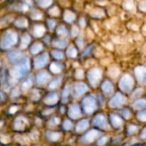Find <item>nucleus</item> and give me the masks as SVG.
I'll return each mask as SVG.
<instances>
[{
	"mask_svg": "<svg viewBox=\"0 0 146 146\" xmlns=\"http://www.w3.org/2000/svg\"><path fill=\"white\" fill-rule=\"evenodd\" d=\"M30 71V60L25 56L19 62L14 64V66L9 71V84H15L21 79L25 77Z\"/></svg>",
	"mask_w": 146,
	"mask_h": 146,
	"instance_id": "nucleus-1",
	"label": "nucleus"
},
{
	"mask_svg": "<svg viewBox=\"0 0 146 146\" xmlns=\"http://www.w3.org/2000/svg\"><path fill=\"white\" fill-rule=\"evenodd\" d=\"M18 41V35L13 30L5 31L0 38V49L2 50H8L14 47Z\"/></svg>",
	"mask_w": 146,
	"mask_h": 146,
	"instance_id": "nucleus-2",
	"label": "nucleus"
},
{
	"mask_svg": "<svg viewBox=\"0 0 146 146\" xmlns=\"http://www.w3.org/2000/svg\"><path fill=\"white\" fill-rule=\"evenodd\" d=\"M102 78V70L98 67L91 68L87 73V79L91 86L96 87Z\"/></svg>",
	"mask_w": 146,
	"mask_h": 146,
	"instance_id": "nucleus-3",
	"label": "nucleus"
},
{
	"mask_svg": "<svg viewBox=\"0 0 146 146\" xmlns=\"http://www.w3.org/2000/svg\"><path fill=\"white\" fill-rule=\"evenodd\" d=\"M134 86L133 78L129 74H125L119 81V88L124 92H130Z\"/></svg>",
	"mask_w": 146,
	"mask_h": 146,
	"instance_id": "nucleus-4",
	"label": "nucleus"
},
{
	"mask_svg": "<svg viewBox=\"0 0 146 146\" xmlns=\"http://www.w3.org/2000/svg\"><path fill=\"white\" fill-rule=\"evenodd\" d=\"M50 60V56L47 52H42L36 56L33 61V65L35 69H42L45 68L48 63Z\"/></svg>",
	"mask_w": 146,
	"mask_h": 146,
	"instance_id": "nucleus-5",
	"label": "nucleus"
},
{
	"mask_svg": "<svg viewBox=\"0 0 146 146\" xmlns=\"http://www.w3.org/2000/svg\"><path fill=\"white\" fill-rule=\"evenodd\" d=\"M83 110L87 114H92L94 111L97 110V105H96V101L93 96H88L83 98L82 102Z\"/></svg>",
	"mask_w": 146,
	"mask_h": 146,
	"instance_id": "nucleus-6",
	"label": "nucleus"
},
{
	"mask_svg": "<svg viewBox=\"0 0 146 146\" xmlns=\"http://www.w3.org/2000/svg\"><path fill=\"white\" fill-rule=\"evenodd\" d=\"M134 75L141 86L146 85V66L139 65L134 68Z\"/></svg>",
	"mask_w": 146,
	"mask_h": 146,
	"instance_id": "nucleus-7",
	"label": "nucleus"
},
{
	"mask_svg": "<svg viewBox=\"0 0 146 146\" xmlns=\"http://www.w3.org/2000/svg\"><path fill=\"white\" fill-rule=\"evenodd\" d=\"M126 104V98L120 92H117L109 101L108 105L110 108H120Z\"/></svg>",
	"mask_w": 146,
	"mask_h": 146,
	"instance_id": "nucleus-8",
	"label": "nucleus"
},
{
	"mask_svg": "<svg viewBox=\"0 0 146 146\" xmlns=\"http://www.w3.org/2000/svg\"><path fill=\"white\" fill-rule=\"evenodd\" d=\"M61 15H62V20L66 24L73 25L77 21V14L75 11H73L71 9H65Z\"/></svg>",
	"mask_w": 146,
	"mask_h": 146,
	"instance_id": "nucleus-9",
	"label": "nucleus"
},
{
	"mask_svg": "<svg viewBox=\"0 0 146 146\" xmlns=\"http://www.w3.org/2000/svg\"><path fill=\"white\" fill-rule=\"evenodd\" d=\"M46 28L45 25H43L41 23L34 24L31 28V33L36 38H43L46 35Z\"/></svg>",
	"mask_w": 146,
	"mask_h": 146,
	"instance_id": "nucleus-10",
	"label": "nucleus"
},
{
	"mask_svg": "<svg viewBox=\"0 0 146 146\" xmlns=\"http://www.w3.org/2000/svg\"><path fill=\"white\" fill-rule=\"evenodd\" d=\"M24 56H25V55L22 53V51L21 50H11L10 52L8 53L7 60L9 62L15 64L17 62H19Z\"/></svg>",
	"mask_w": 146,
	"mask_h": 146,
	"instance_id": "nucleus-11",
	"label": "nucleus"
},
{
	"mask_svg": "<svg viewBox=\"0 0 146 146\" xmlns=\"http://www.w3.org/2000/svg\"><path fill=\"white\" fill-rule=\"evenodd\" d=\"M89 91L88 86L83 82H77L73 87V95L75 98H80Z\"/></svg>",
	"mask_w": 146,
	"mask_h": 146,
	"instance_id": "nucleus-12",
	"label": "nucleus"
},
{
	"mask_svg": "<svg viewBox=\"0 0 146 146\" xmlns=\"http://www.w3.org/2000/svg\"><path fill=\"white\" fill-rule=\"evenodd\" d=\"M50 78V74L47 71H40L35 76V82L38 86H44L49 81Z\"/></svg>",
	"mask_w": 146,
	"mask_h": 146,
	"instance_id": "nucleus-13",
	"label": "nucleus"
},
{
	"mask_svg": "<svg viewBox=\"0 0 146 146\" xmlns=\"http://www.w3.org/2000/svg\"><path fill=\"white\" fill-rule=\"evenodd\" d=\"M52 46L54 49H58V50H65L68 47L69 45V42L67 40V38H56L54 39H52Z\"/></svg>",
	"mask_w": 146,
	"mask_h": 146,
	"instance_id": "nucleus-14",
	"label": "nucleus"
},
{
	"mask_svg": "<svg viewBox=\"0 0 146 146\" xmlns=\"http://www.w3.org/2000/svg\"><path fill=\"white\" fill-rule=\"evenodd\" d=\"M55 33L59 38H69L71 36L70 29L64 24H60L56 27Z\"/></svg>",
	"mask_w": 146,
	"mask_h": 146,
	"instance_id": "nucleus-15",
	"label": "nucleus"
},
{
	"mask_svg": "<svg viewBox=\"0 0 146 146\" xmlns=\"http://www.w3.org/2000/svg\"><path fill=\"white\" fill-rule=\"evenodd\" d=\"M105 14H106L105 9L103 8H101V7H94L89 12V15L91 18L96 19V20L103 18L105 16Z\"/></svg>",
	"mask_w": 146,
	"mask_h": 146,
	"instance_id": "nucleus-16",
	"label": "nucleus"
},
{
	"mask_svg": "<svg viewBox=\"0 0 146 146\" xmlns=\"http://www.w3.org/2000/svg\"><path fill=\"white\" fill-rule=\"evenodd\" d=\"M93 123H94L95 126H97V127H101L102 129H106L107 130V129L109 128L108 127V124L107 122V120H106L105 116L102 115H97L95 117V119L93 121Z\"/></svg>",
	"mask_w": 146,
	"mask_h": 146,
	"instance_id": "nucleus-17",
	"label": "nucleus"
},
{
	"mask_svg": "<svg viewBox=\"0 0 146 146\" xmlns=\"http://www.w3.org/2000/svg\"><path fill=\"white\" fill-rule=\"evenodd\" d=\"M100 135V132L97 130H90L89 132H88L83 138H82V141L84 143H90L93 142L98 136Z\"/></svg>",
	"mask_w": 146,
	"mask_h": 146,
	"instance_id": "nucleus-18",
	"label": "nucleus"
},
{
	"mask_svg": "<svg viewBox=\"0 0 146 146\" xmlns=\"http://www.w3.org/2000/svg\"><path fill=\"white\" fill-rule=\"evenodd\" d=\"M44 49V44L41 42L36 41L34 43H33L29 48V53L32 56H37L38 54H40Z\"/></svg>",
	"mask_w": 146,
	"mask_h": 146,
	"instance_id": "nucleus-19",
	"label": "nucleus"
},
{
	"mask_svg": "<svg viewBox=\"0 0 146 146\" xmlns=\"http://www.w3.org/2000/svg\"><path fill=\"white\" fill-rule=\"evenodd\" d=\"M78 49L75 44H69L66 48L65 55L70 59H75L78 56Z\"/></svg>",
	"mask_w": 146,
	"mask_h": 146,
	"instance_id": "nucleus-20",
	"label": "nucleus"
},
{
	"mask_svg": "<svg viewBox=\"0 0 146 146\" xmlns=\"http://www.w3.org/2000/svg\"><path fill=\"white\" fill-rule=\"evenodd\" d=\"M64 69V66L59 62H52L49 65V71L54 74H60Z\"/></svg>",
	"mask_w": 146,
	"mask_h": 146,
	"instance_id": "nucleus-21",
	"label": "nucleus"
},
{
	"mask_svg": "<svg viewBox=\"0 0 146 146\" xmlns=\"http://www.w3.org/2000/svg\"><path fill=\"white\" fill-rule=\"evenodd\" d=\"M69 116L71 119H77L81 116V110L80 108L77 104H72L70 109H69V112H68Z\"/></svg>",
	"mask_w": 146,
	"mask_h": 146,
	"instance_id": "nucleus-22",
	"label": "nucleus"
},
{
	"mask_svg": "<svg viewBox=\"0 0 146 146\" xmlns=\"http://www.w3.org/2000/svg\"><path fill=\"white\" fill-rule=\"evenodd\" d=\"M14 25H15V27H16L17 28H20V29H26V28H28V21L27 18L22 17V16H20V17L16 18V19L14 21Z\"/></svg>",
	"mask_w": 146,
	"mask_h": 146,
	"instance_id": "nucleus-23",
	"label": "nucleus"
},
{
	"mask_svg": "<svg viewBox=\"0 0 146 146\" xmlns=\"http://www.w3.org/2000/svg\"><path fill=\"white\" fill-rule=\"evenodd\" d=\"M31 43V36L28 33H24L21 39H20V44H19V47L21 50H24L26 49Z\"/></svg>",
	"mask_w": 146,
	"mask_h": 146,
	"instance_id": "nucleus-24",
	"label": "nucleus"
},
{
	"mask_svg": "<svg viewBox=\"0 0 146 146\" xmlns=\"http://www.w3.org/2000/svg\"><path fill=\"white\" fill-rule=\"evenodd\" d=\"M58 99H59L58 94L56 92H51L45 98L44 102L47 105H53L58 102Z\"/></svg>",
	"mask_w": 146,
	"mask_h": 146,
	"instance_id": "nucleus-25",
	"label": "nucleus"
},
{
	"mask_svg": "<svg viewBox=\"0 0 146 146\" xmlns=\"http://www.w3.org/2000/svg\"><path fill=\"white\" fill-rule=\"evenodd\" d=\"M26 121H26L25 118H23V117H22V116L17 117V118L15 120L14 124H13L14 128H15V130H22V129H24L25 125H26Z\"/></svg>",
	"mask_w": 146,
	"mask_h": 146,
	"instance_id": "nucleus-26",
	"label": "nucleus"
},
{
	"mask_svg": "<svg viewBox=\"0 0 146 146\" xmlns=\"http://www.w3.org/2000/svg\"><path fill=\"white\" fill-rule=\"evenodd\" d=\"M120 73V70L117 65H111L108 69V74L111 78H117Z\"/></svg>",
	"mask_w": 146,
	"mask_h": 146,
	"instance_id": "nucleus-27",
	"label": "nucleus"
},
{
	"mask_svg": "<svg viewBox=\"0 0 146 146\" xmlns=\"http://www.w3.org/2000/svg\"><path fill=\"white\" fill-rule=\"evenodd\" d=\"M62 79H63L62 76H58V77H55L54 79H52L50 81V83L47 86V89L48 90H54V89L58 88L61 84Z\"/></svg>",
	"mask_w": 146,
	"mask_h": 146,
	"instance_id": "nucleus-28",
	"label": "nucleus"
},
{
	"mask_svg": "<svg viewBox=\"0 0 146 146\" xmlns=\"http://www.w3.org/2000/svg\"><path fill=\"white\" fill-rule=\"evenodd\" d=\"M102 91L105 94H110L114 91V86L109 80H105L102 84Z\"/></svg>",
	"mask_w": 146,
	"mask_h": 146,
	"instance_id": "nucleus-29",
	"label": "nucleus"
},
{
	"mask_svg": "<svg viewBox=\"0 0 146 146\" xmlns=\"http://www.w3.org/2000/svg\"><path fill=\"white\" fill-rule=\"evenodd\" d=\"M29 16L33 21H40L43 18V13L38 9H32Z\"/></svg>",
	"mask_w": 146,
	"mask_h": 146,
	"instance_id": "nucleus-30",
	"label": "nucleus"
},
{
	"mask_svg": "<svg viewBox=\"0 0 146 146\" xmlns=\"http://www.w3.org/2000/svg\"><path fill=\"white\" fill-rule=\"evenodd\" d=\"M29 8H30V6L29 5H28L27 3H25L24 2H20V3H15L13 7H12V9H14V10H15V11H19V12H26V11H28V9H29Z\"/></svg>",
	"mask_w": 146,
	"mask_h": 146,
	"instance_id": "nucleus-31",
	"label": "nucleus"
},
{
	"mask_svg": "<svg viewBox=\"0 0 146 146\" xmlns=\"http://www.w3.org/2000/svg\"><path fill=\"white\" fill-rule=\"evenodd\" d=\"M135 2L134 0H123L122 8L126 11H133L135 9Z\"/></svg>",
	"mask_w": 146,
	"mask_h": 146,
	"instance_id": "nucleus-32",
	"label": "nucleus"
},
{
	"mask_svg": "<svg viewBox=\"0 0 146 146\" xmlns=\"http://www.w3.org/2000/svg\"><path fill=\"white\" fill-rule=\"evenodd\" d=\"M51 56L52 58H54L56 61H62L65 59V53L63 51H61V50H58V49H54L51 51Z\"/></svg>",
	"mask_w": 146,
	"mask_h": 146,
	"instance_id": "nucleus-33",
	"label": "nucleus"
},
{
	"mask_svg": "<svg viewBox=\"0 0 146 146\" xmlns=\"http://www.w3.org/2000/svg\"><path fill=\"white\" fill-rule=\"evenodd\" d=\"M47 13L52 17H58L61 15V10L58 5H53L48 8Z\"/></svg>",
	"mask_w": 146,
	"mask_h": 146,
	"instance_id": "nucleus-34",
	"label": "nucleus"
},
{
	"mask_svg": "<svg viewBox=\"0 0 146 146\" xmlns=\"http://www.w3.org/2000/svg\"><path fill=\"white\" fill-rule=\"evenodd\" d=\"M110 120H111V123H112L113 127L115 128L120 127L123 124L122 120L116 115H114V114L110 115Z\"/></svg>",
	"mask_w": 146,
	"mask_h": 146,
	"instance_id": "nucleus-35",
	"label": "nucleus"
},
{
	"mask_svg": "<svg viewBox=\"0 0 146 146\" xmlns=\"http://www.w3.org/2000/svg\"><path fill=\"white\" fill-rule=\"evenodd\" d=\"M88 127H89V121L88 120L80 121L76 126V132L82 133V132L85 131L88 128Z\"/></svg>",
	"mask_w": 146,
	"mask_h": 146,
	"instance_id": "nucleus-36",
	"label": "nucleus"
},
{
	"mask_svg": "<svg viewBox=\"0 0 146 146\" xmlns=\"http://www.w3.org/2000/svg\"><path fill=\"white\" fill-rule=\"evenodd\" d=\"M74 44L77 46V48L79 50H83L85 48V40H84L83 37H82V36L79 35L77 38H75V44Z\"/></svg>",
	"mask_w": 146,
	"mask_h": 146,
	"instance_id": "nucleus-37",
	"label": "nucleus"
},
{
	"mask_svg": "<svg viewBox=\"0 0 146 146\" xmlns=\"http://www.w3.org/2000/svg\"><path fill=\"white\" fill-rule=\"evenodd\" d=\"M35 3L40 8L47 9V8L51 7V5L53 3V0H35Z\"/></svg>",
	"mask_w": 146,
	"mask_h": 146,
	"instance_id": "nucleus-38",
	"label": "nucleus"
},
{
	"mask_svg": "<svg viewBox=\"0 0 146 146\" xmlns=\"http://www.w3.org/2000/svg\"><path fill=\"white\" fill-rule=\"evenodd\" d=\"M70 34L71 38H77L80 35V27L77 25H72L71 27L70 28Z\"/></svg>",
	"mask_w": 146,
	"mask_h": 146,
	"instance_id": "nucleus-39",
	"label": "nucleus"
},
{
	"mask_svg": "<svg viewBox=\"0 0 146 146\" xmlns=\"http://www.w3.org/2000/svg\"><path fill=\"white\" fill-rule=\"evenodd\" d=\"M33 85V78L31 76L25 79V80L22 83V89L23 91H28Z\"/></svg>",
	"mask_w": 146,
	"mask_h": 146,
	"instance_id": "nucleus-40",
	"label": "nucleus"
},
{
	"mask_svg": "<svg viewBox=\"0 0 146 146\" xmlns=\"http://www.w3.org/2000/svg\"><path fill=\"white\" fill-rule=\"evenodd\" d=\"M61 137V134L57 132H48L46 133V138L51 141H58Z\"/></svg>",
	"mask_w": 146,
	"mask_h": 146,
	"instance_id": "nucleus-41",
	"label": "nucleus"
},
{
	"mask_svg": "<svg viewBox=\"0 0 146 146\" xmlns=\"http://www.w3.org/2000/svg\"><path fill=\"white\" fill-rule=\"evenodd\" d=\"M146 106V100L145 99H138L136 100L133 104V109L135 110H141L143 109L144 107Z\"/></svg>",
	"mask_w": 146,
	"mask_h": 146,
	"instance_id": "nucleus-42",
	"label": "nucleus"
},
{
	"mask_svg": "<svg viewBox=\"0 0 146 146\" xmlns=\"http://www.w3.org/2000/svg\"><path fill=\"white\" fill-rule=\"evenodd\" d=\"M137 9L139 12L146 14V0H139L137 3Z\"/></svg>",
	"mask_w": 146,
	"mask_h": 146,
	"instance_id": "nucleus-43",
	"label": "nucleus"
},
{
	"mask_svg": "<svg viewBox=\"0 0 146 146\" xmlns=\"http://www.w3.org/2000/svg\"><path fill=\"white\" fill-rule=\"evenodd\" d=\"M69 94H70V86L69 85H66L65 86V88L63 89V92H62V101L64 103H66L67 102Z\"/></svg>",
	"mask_w": 146,
	"mask_h": 146,
	"instance_id": "nucleus-44",
	"label": "nucleus"
},
{
	"mask_svg": "<svg viewBox=\"0 0 146 146\" xmlns=\"http://www.w3.org/2000/svg\"><path fill=\"white\" fill-rule=\"evenodd\" d=\"M93 47H94V44H89V45L85 46V48L83 50V52H82L81 57H86L87 56L90 55V52L92 51Z\"/></svg>",
	"mask_w": 146,
	"mask_h": 146,
	"instance_id": "nucleus-45",
	"label": "nucleus"
},
{
	"mask_svg": "<svg viewBox=\"0 0 146 146\" xmlns=\"http://www.w3.org/2000/svg\"><path fill=\"white\" fill-rule=\"evenodd\" d=\"M46 24L49 30H53V29H56L57 21L55 19H47L46 21Z\"/></svg>",
	"mask_w": 146,
	"mask_h": 146,
	"instance_id": "nucleus-46",
	"label": "nucleus"
},
{
	"mask_svg": "<svg viewBox=\"0 0 146 146\" xmlns=\"http://www.w3.org/2000/svg\"><path fill=\"white\" fill-rule=\"evenodd\" d=\"M77 26L80 28H85L87 26V19L85 18V16L82 15L81 17H79L77 19Z\"/></svg>",
	"mask_w": 146,
	"mask_h": 146,
	"instance_id": "nucleus-47",
	"label": "nucleus"
},
{
	"mask_svg": "<svg viewBox=\"0 0 146 146\" xmlns=\"http://www.w3.org/2000/svg\"><path fill=\"white\" fill-rule=\"evenodd\" d=\"M84 76V72L82 68H77L75 70V77L76 79H83Z\"/></svg>",
	"mask_w": 146,
	"mask_h": 146,
	"instance_id": "nucleus-48",
	"label": "nucleus"
},
{
	"mask_svg": "<svg viewBox=\"0 0 146 146\" xmlns=\"http://www.w3.org/2000/svg\"><path fill=\"white\" fill-rule=\"evenodd\" d=\"M40 97V92H39L38 90L34 89V90L32 91V92H31V98H32L34 101L39 100Z\"/></svg>",
	"mask_w": 146,
	"mask_h": 146,
	"instance_id": "nucleus-49",
	"label": "nucleus"
},
{
	"mask_svg": "<svg viewBox=\"0 0 146 146\" xmlns=\"http://www.w3.org/2000/svg\"><path fill=\"white\" fill-rule=\"evenodd\" d=\"M19 95H20V91L17 87H15L11 90V92H10L11 98H16Z\"/></svg>",
	"mask_w": 146,
	"mask_h": 146,
	"instance_id": "nucleus-50",
	"label": "nucleus"
},
{
	"mask_svg": "<svg viewBox=\"0 0 146 146\" xmlns=\"http://www.w3.org/2000/svg\"><path fill=\"white\" fill-rule=\"evenodd\" d=\"M138 131V127L135 125H129L127 127V133L129 134H133Z\"/></svg>",
	"mask_w": 146,
	"mask_h": 146,
	"instance_id": "nucleus-51",
	"label": "nucleus"
},
{
	"mask_svg": "<svg viewBox=\"0 0 146 146\" xmlns=\"http://www.w3.org/2000/svg\"><path fill=\"white\" fill-rule=\"evenodd\" d=\"M137 118L141 121H146V110L142 112H139L137 115Z\"/></svg>",
	"mask_w": 146,
	"mask_h": 146,
	"instance_id": "nucleus-52",
	"label": "nucleus"
},
{
	"mask_svg": "<svg viewBox=\"0 0 146 146\" xmlns=\"http://www.w3.org/2000/svg\"><path fill=\"white\" fill-rule=\"evenodd\" d=\"M143 92H144V90H143L142 88H138V89H136V90H135V92H133L132 97H133V98H139L140 95H142Z\"/></svg>",
	"mask_w": 146,
	"mask_h": 146,
	"instance_id": "nucleus-53",
	"label": "nucleus"
},
{
	"mask_svg": "<svg viewBox=\"0 0 146 146\" xmlns=\"http://www.w3.org/2000/svg\"><path fill=\"white\" fill-rule=\"evenodd\" d=\"M59 123V119L57 118V117H53V118H52V119L49 121L48 125H50V126H52V127H55V126L58 125Z\"/></svg>",
	"mask_w": 146,
	"mask_h": 146,
	"instance_id": "nucleus-54",
	"label": "nucleus"
},
{
	"mask_svg": "<svg viewBox=\"0 0 146 146\" xmlns=\"http://www.w3.org/2000/svg\"><path fill=\"white\" fill-rule=\"evenodd\" d=\"M52 38H51V36L50 35H47V34H46L44 37H43V44H52Z\"/></svg>",
	"mask_w": 146,
	"mask_h": 146,
	"instance_id": "nucleus-55",
	"label": "nucleus"
},
{
	"mask_svg": "<svg viewBox=\"0 0 146 146\" xmlns=\"http://www.w3.org/2000/svg\"><path fill=\"white\" fill-rule=\"evenodd\" d=\"M108 138L107 137V136H105V137H102V138H101L98 141H97V145L98 146H103L107 142H108Z\"/></svg>",
	"mask_w": 146,
	"mask_h": 146,
	"instance_id": "nucleus-56",
	"label": "nucleus"
},
{
	"mask_svg": "<svg viewBox=\"0 0 146 146\" xmlns=\"http://www.w3.org/2000/svg\"><path fill=\"white\" fill-rule=\"evenodd\" d=\"M71 126H72V124H71V122L69 120H65V121H64L63 127H64L65 130H70V129L71 128Z\"/></svg>",
	"mask_w": 146,
	"mask_h": 146,
	"instance_id": "nucleus-57",
	"label": "nucleus"
},
{
	"mask_svg": "<svg viewBox=\"0 0 146 146\" xmlns=\"http://www.w3.org/2000/svg\"><path fill=\"white\" fill-rule=\"evenodd\" d=\"M121 114H122V115H123V117L125 118V119H129L130 118V116H131V113H130V111L128 110H122V112H121Z\"/></svg>",
	"mask_w": 146,
	"mask_h": 146,
	"instance_id": "nucleus-58",
	"label": "nucleus"
},
{
	"mask_svg": "<svg viewBox=\"0 0 146 146\" xmlns=\"http://www.w3.org/2000/svg\"><path fill=\"white\" fill-rule=\"evenodd\" d=\"M140 137H141V139H146V128H145L142 131V133L140 134Z\"/></svg>",
	"mask_w": 146,
	"mask_h": 146,
	"instance_id": "nucleus-59",
	"label": "nucleus"
},
{
	"mask_svg": "<svg viewBox=\"0 0 146 146\" xmlns=\"http://www.w3.org/2000/svg\"><path fill=\"white\" fill-rule=\"evenodd\" d=\"M0 98H1V99H4V98H5V95L3 94V92H0Z\"/></svg>",
	"mask_w": 146,
	"mask_h": 146,
	"instance_id": "nucleus-60",
	"label": "nucleus"
},
{
	"mask_svg": "<svg viewBox=\"0 0 146 146\" xmlns=\"http://www.w3.org/2000/svg\"><path fill=\"white\" fill-rule=\"evenodd\" d=\"M0 65H1V62H0Z\"/></svg>",
	"mask_w": 146,
	"mask_h": 146,
	"instance_id": "nucleus-61",
	"label": "nucleus"
},
{
	"mask_svg": "<svg viewBox=\"0 0 146 146\" xmlns=\"http://www.w3.org/2000/svg\"><path fill=\"white\" fill-rule=\"evenodd\" d=\"M96 1H100V0H96Z\"/></svg>",
	"mask_w": 146,
	"mask_h": 146,
	"instance_id": "nucleus-62",
	"label": "nucleus"
}]
</instances>
